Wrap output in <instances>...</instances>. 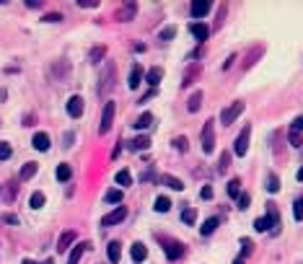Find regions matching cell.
<instances>
[{
    "mask_svg": "<svg viewBox=\"0 0 303 264\" xmlns=\"http://www.w3.org/2000/svg\"><path fill=\"white\" fill-rule=\"evenodd\" d=\"M104 202H122V189H109V192L104 194Z\"/></svg>",
    "mask_w": 303,
    "mask_h": 264,
    "instance_id": "obj_33",
    "label": "cell"
},
{
    "mask_svg": "<svg viewBox=\"0 0 303 264\" xmlns=\"http://www.w3.org/2000/svg\"><path fill=\"white\" fill-rule=\"evenodd\" d=\"M267 189H270L272 194H275V192H280V179L275 176V174H270V176H267Z\"/></svg>",
    "mask_w": 303,
    "mask_h": 264,
    "instance_id": "obj_35",
    "label": "cell"
},
{
    "mask_svg": "<svg viewBox=\"0 0 303 264\" xmlns=\"http://www.w3.org/2000/svg\"><path fill=\"white\" fill-rule=\"evenodd\" d=\"M42 21H44V24H60V21H62V13H47Z\"/></svg>",
    "mask_w": 303,
    "mask_h": 264,
    "instance_id": "obj_44",
    "label": "cell"
},
{
    "mask_svg": "<svg viewBox=\"0 0 303 264\" xmlns=\"http://www.w3.org/2000/svg\"><path fill=\"white\" fill-rule=\"evenodd\" d=\"M161 78H163V68H151L148 72H145V80H148V86L155 88L161 83Z\"/></svg>",
    "mask_w": 303,
    "mask_h": 264,
    "instance_id": "obj_17",
    "label": "cell"
},
{
    "mask_svg": "<svg viewBox=\"0 0 303 264\" xmlns=\"http://www.w3.org/2000/svg\"><path fill=\"white\" fill-rule=\"evenodd\" d=\"M200 197L202 199H210V197H213V187H202L200 189Z\"/></svg>",
    "mask_w": 303,
    "mask_h": 264,
    "instance_id": "obj_47",
    "label": "cell"
},
{
    "mask_svg": "<svg viewBox=\"0 0 303 264\" xmlns=\"http://www.w3.org/2000/svg\"><path fill=\"white\" fill-rule=\"evenodd\" d=\"M228 166H231V153H223V156H220V163H218V171L223 174Z\"/></svg>",
    "mask_w": 303,
    "mask_h": 264,
    "instance_id": "obj_38",
    "label": "cell"
},
{
    "mask_svg": "<svg viewBox=\"0 0 303 264\" xmlns=\"http://www.w3.org/2000/svg\"><path fill=\"white\" fill-rule=\"evenodd\" d=\"M130 257H132V262H143L145 257H148V249H145L143 243H132V246H130Z\"/></svg>",
    "mask_w": 303,
    "mask_h": 264,
    "instance_id": "obj_21",
    "label": "cell"
},
{
    "mask_svg": "<svg viewBox=\"0 0 303 264\" xmlns=\"http://www.w3.org/2000/svg\"><path fill=\"white\" fill-rule=\"evenodd\" d=\"M233 264H244V259H236V262H233Z\"/></svg>",
    "mask_w": 303,
    "mask_h": 264,
    "instance_id": "obj_52",
    "label": "cell"
},
{
    "mask_svg": "<svg viewBox=\"0 0 303 264\" xmlns=\"http://www.w3.org/2000/svg\"><path fill=\"white\" fill-rule=\"evenodd\" d=\"M233 60H236V54H231V57H228V60L223 62V70H228V68H231V65H233Z\"/></svg>",
    "mask_w": 303,
    "mask_h": 264,
    "instance_id": "obj_48",
    "label": "cell"
},
{
    "mask_svg": "<svg viewBox=\"0 0 303 264\" xmlns=\"http://www.w3.org/2000/svg\"><path fill=\"white\" fill-rule=\"evenodd\" d=\"M210 8H213L210 0H195V3L189 5V13H192V18H205L210 13Z\"/></svg>",
    "mask_w": 303,
    "mask_h": 264,
    "instance_id": "obj_8",
    "label": "cell"
},
{
    "mask_svg": "<svg viewBox=\"0 0 303 264\" xmlns=\"http://www.w3.org/2000/svg\"><path fill=\"white\" fill-rule=\"evenodd\" d=\"M36 171H39V163H24L21 171H18V179H21V181H29V179L36 174Z\"/></svg>",
    "mask_w": 303,
    "mask_h": 264,
    "instance_id": "obj_18",
    "label": "cell"
},
{
    "mask_svg": "<svg viewBox=\"0 0 303 264\" xmlns=\"http://www.w3.org/2000/svg\"><path fill=\"white\" fill-rule=\"evenodd\" d=\"M189 34L195 36L197 42H207V36H210V26L195 21V24H189Z\"/></svg>",
    "mask_w": 303,
    "mask_h": 264,
    "instance_id": "obj_10",
    "label": "cell"
},
{
    "mask_svg": "<svg viewBox=\"0 0 303 264\" xmlns=\"http://www.w3.org/2000/svg\"><path fill=\"white\" fill-rule=\"evenodd\" d=\"M54 176H57L60 181H70V176H73V168L68 166V163H60L57 171H54Z\"/></svg>",
    "mask_w": 303,
    "mask_h": 264,
    "instance_id": "obj_29",
    "label": "cell"
},
{
    "mask_svg": "<svg viewBox=\"0 0 303 264\" xmlns=\"http://www.w3.org/2000/svg\"><path fill=\"white\" fill-rule=\"evenodd\" d=\"M158 181H161V184H166L169 189H174V192H181V189H184V181L177 179V176H171V174H161Z\"/></svg>",
    "mask_w": 303,
    "mask_h": 264,
    "instance_id": "obj_13",
    "label": "cell"
},
{
    "mask_svg": "<svg viewBox=\"0 0 303 264\" xmlns=\"http://www.w3.org/2000/svg\"><path fill=\"white\" fill-rule=\"evenodd\" d=\"M249 138H252V124H246L244 130L238 132L236 145H233V153H236V156H246V150H249Z\"/></svg>",
    "mask_w": 303,
    "mask_h": 264,
    "instance_id": "obj_5",
    "label": "cell"
},
{
    "mask_svg": "<svg viewBox=\"0 0 303 264\" xmlns=\"http://www.w3.org/2000/svg\"><path fill=\"white\" fill-rule=\"evenodd\" d=\"M70 243H76V231H65L60 236V241H57V251H68L70 249Z\"/></svg>",
    "mask_w": 303,
    "mask_h": 264,
    "instance_id": "obj_16",
    "label": "cell"
},
{
    "mask_svg": "<svg viewBox=\"0 0 303 264\" xmlns=\"http://www.w3.org/2000/svg\"><path fill=\"white\" fill-rule=\"evenodd\" d=\"M290 130H296V132H303V114H301V117H296V122L290 124Z\"/></svg>",
    "mask_w": 303,
    "mask_h": 264,
    "instance_id": "obj_46",
    "label": "cell"
},
{
    "mask_svg": "<svg viewBox=\"0 0 303 264\" xmlns=\"http://www.w3.org/2000/svg\"><path fill=\"white\" fill-rule=\"evenodd\" d=\"M278 225H280V213L275 205H267V217H256L254 220V228L259 233H267L270 228H275V233H278Z\"/></svg>",
    "mask_w": 303,
    "mask_h": 264,
    "instance_id": "obj_1",
    "label": "cell"
},
{
    "mask_svg": "<svg viewBox=\"0 0 303 264\" xmlns=\"http://www.w3.org/2000/svg\"><path fill=\"white\" fill-rule=\"evenodd\" d=\"M249 202H252L249 194H241V197H238V207H241V210H246V207H249Z\"/></svg>",
    "mask_w": 303,
    "mask_h": 264,
    "instance_id": "obj_45",
    "label": "cell"
},
{
    "mask_svg": "<svg viewBox=\"0 0 303 264\" xmlns=\"http://www.w3.org/2000/svg\"><path fill=\"white\" fill-rule=\"evenodd\" d=\"M78 5H80V8H96L99 3H94V0H86V3H78Z\"/></svg>",
    "mask_w": 303,
    "mask_h": 264,
    "instance_id": "obj_49",
    "label": "cell"
},
{
    "mask_svg": "<svg viewBox=\"0 0 303 264\" xmlns=\"http://www.w3.org/2000/svg\"><path fill=\"white\" fill-rule=\"evenodd\" d=\"M125 217H127V207H125V205H119V207H114V210L109 213V215H104V217H101V225H104V228H109V225H117V223H122Z\"/></svg>",
    "mask_w": 303,
    "mask_h": 264,
    "instance_id": "obj_7",
    "label": "cell"
},
{
    "mask_svg": "<svg viewBox=\"0 0 303 264\" xmlns=\"http://www.w3.org/2000/svg\"><path fill=\"white\" fill-rule=\"evenodd\" d=\"M215 148V127H213V120H207L205 127H202V153H213Z\"/></svg>",
    "mask_w": 303,
    "mask_h": 264,
    "instance_id": "obj_4",
    "label": "cell"
},
{
    "mask_svg": "<svg viewBox=\"0 0 303 264\" xmlns=\"http://www.w3.org/2000/svg\"><path fill=\"white\" fill-rule=\"evenodd\" d=\"M290 145H293V148H301V145H303V138H301V132L290 130Z\"/></svg>",
    "mask_w": 303,
    "mask_h": 264,
    "instance_id": "obj_43",
    "label": "cell"
},
{
    "mask_svg": "<svg viewBox=\"0 0 303 264\" xmlns=\"http://www.w3.org/2000/svg\"><path fill=\"white\" fill-rule=\"evenodd\" d=\"M252 251H254V243H252L249 239H241V259H244V257H249Z\"/></svg>",
    "mask_w": 303,
    "mask_h": 264,
    "instance_id": "obj_37",
    "label": "cell"
},
{
    "mask_svg": "<svg viewBox=\"0 0 303 264\" xmlns=\"http://www.w3.org/2000/svg\"><path fill=\"white\" fill-rule=\"evenodd\" d=\"M31 145H34L36 150H42V153L50 150V135L47 132H36L34 138H31Z\"/></svg>",
    "mask_w": 303,
    "mask_h": 264,
    "instance_id": "obj_15",
    "label": "cell"
},
{
    "mask_svg": "<svg viewBox=\"0 0 303 264\" xmlns=\"http://www.w3.org/2000/svg\"><path fill=\"white\" fill-rule=\"evenodd\" d=\"M11 145H8V143H0V161H8V158H11Z\"/></svg>",
    "mask_w": 303,
    "mask_h": 264,
    "instance_id": "obj_40",
    "label": "cell"
},
{
    "mask_svg": "<svg viewBox=\"0 0 303 264\" xmlns=\"http://www.w3.org/2000/svg\"><path fill=\"white\" fill-rule=\"evenodd\" d=\"M200 106H202V91H195V94L189 96V101H187V109L195 114V112H200Z\"/></svg>",
    "mask_w": 303,
    "mask_h": 264,
    "instance_id": "obj_25",
    "label": "cell"
},
{
    "mask_svg": "<svg viewBox=\"0 0 303 264\" xmlns=\"http://www.w3.org/2000/svg\"><path fill=\"white\" fill-rule=\"evenodd\" d=\"M153 210H155V213H169V210H171V199H169L166 194L155 197V205H153Z\"/></svg>",
    "mask_w": 303,
    "mask_h": 264,
    "instance_id": "obj_24",
    "label": "cell"
},
{
    "mask_svg": "<svg viewBox=\"0 0 303 264\" xmlns=\"http://www.w3.org/2000/svg\"><path fill=\"white\" fill-rule=\"evenodd\" d=\"M104 54H106V47L101 44V47H94V49H91V60L99 62V57H104Z\"/></svg>",
    "mask_w": 303,
    "mask_h": 264,
    "instance_id": "obj_41",
    "label": "cell"
},
{
    "mask_svg": "<svg viewBox=\"0 0 303 264\" xmlns=\"http://www.w3.org/2000/svg\"><path fill=\"white\" fill-rule=\"evenodd\" d=\"M174 36H177V26H166V29L158 31V39H161V42H171Z\"/></svg>",
    "mask_w": 303,
    "mask_h": 264,
    "instance_id": "obj_32",
    "label": "cell"
},
{
    "mask_svg": "<svg viewBox=\"0 0 303 264\" xmlns=\"http://www.w3.org/2000/svg\"><path fill=\"white\" fill-rule=\"evenodd\" d=\"M181 223H187V225L197 223V210L195 207H184V210H181Z\"/></svg>",
    "mask_w": 303,
    "mask_h": 264,
    "instance_id": "obj_26",
    "label": "cell"
},
{
    "mask_svg": "<svg viewBox=\"0 0 303 264\" xmlns=\"http://www.w3.org/2000/svg\"><path fill=\"white\" fill-rule=\"evenodd\" d=\"M44 202H47V197H44L42 192H34L31 199H29V207H31V210H42Z\"/></svg>",
    "mask_w": 303,
    "mask_h": 264,
    "instance_id": "obj_27",
    "label": "cell"
},
{
    "mask_svg": "<svg viewBox=\"0 0 303 264\" xmlns=\"http://www.w3.org/2000/svg\"><path fill=\"white\" fill-rule=\"evenodd\" d=\"M298 181H303V166L298 168Z\"/></svg>",
    "mask_w": 303,
    "mask_h": 264,
    "instance_id": "obj_50",
    "label": "cell"
},
{
    "mask_svg": "<svg viewBox=\"0 0 303 264\" xmlns=\"http://www.w3.org/2000/svg\"><path fill=\"white\" fill-rule=\"evenodd\" d=\"M228 197H241V181H238V179H231V181H228Z\"/></svg>",
    "mask_w": 303,
    "mask_h": 264,
    "instance_id": "obj_30",
    "label": "cell"
},
{
    "mask_svg": "<svg viewBox=\"0 0 303 264\" xmlns=\"http://www.w3.org/2000/svg\"><path fill=\"white\" fill-rule=\"evenodd\" d=\"M86 246H88V243H76L73 251H70V257H68V264H78L80 257H83V251H86Z\"/></svg>",
    "mask_w": 303,
    "mask_h": 264,
    "instance_id": "obj_23",
    "label": "cell"
},
{
    "mask_svg": "<svg viewBox=\"0 0 303 264\" xmlns=\"http://www.w3.org/2000/svg\"><path fill=\"white\" fill-rule=\"evenodd\" d=\"M130 148L132 150H148L151 148V138H148V135H140V138L130 140Z\"/></svg>",
    "mask_w": 303,
    "mask_h": 264,
    "instance_id": "obj_22",
    "label": "cell"
},
{
    "mask_svg": "<svg viewBox=\"0 0 303 264\" xmlns=\"http://www.w3.org/2000/svg\"><path fill=\"white\" fill-rule=\"evenodd\" d=\"M68 114L73 117V120H78V117L83 114V98H80V96H70L68 98Z\"/></svg>",
    "mask_w": 303,
    "mask_h": 264,
    "instance_id": "obj_11",
    "label": "cell"
},
{
    "mask_svg": "<svg viewBox=\"0 0 303 264\" xmlns=\"http://www.w3.org/2000/svg\"><path fill=\"white\" fill-rule=\"evenodd\" d=\"M244 109H246L244 101H233L231 106H226L223 112H220V122H223V124H233V122L238 120V117H241Z\"/></svg>",
    "mask_w": 303,
    "mask_h": 264,
    "instance_id": "obj_3",
    "label": "cell"
},
{
    "mask_svg": "<svg viewBox=\"0 0 303 264\" xmlns=\"http://www.w3.org/2000/svg\"><path fill=\"white\" fill-rule=\"evenodd\" d=\"M151 124H153V114H151V112H143V114H140V117H137V120L132 122L135 130H148Z\"/></svg>",
    "mask_w": 303,
    "mask_h": 264,
    "instance_id": "obj_19",
    "label": "cell"
},
{
    "mask_svg": "<svg viewBox=\"0 0 303 264\" xmlns=\"http://www.w3.org/2000/svg\"><path fill=\"white\" fill-rule=\"evenodd\" d=\"M174 148L187 153V148H189V140H187V138H174Z\"/></svg>",
    "mask_w": 303,
    "mask_h": 264,
    "instance_id": "obj_42",
    "label": "cell"
},
{
    "mask_svg": "<svg viewBox=\"0 0 303 264\" xmlns=\"http://www.w3.org/2000/svg\"><path fill=\"white\" fill-rule=\"evenodd\" d=\"M137 16V3H125L122 8L117 11V21H132V18Z\"/></svg>",
    "mask_w": 303,
    "mask_h": 264,
    "instance_id": "obj_9",
    "label": "cell"
},
{
    "mask_svg": "<svg viewBox=\"0 0 303 264\" xmlns=\"http://www.w3.org/2000/svg\"><path fill=\"white\" fill-rule=\"evenodd\" d=\"M184 243H179V241H171L169 246H166V259H171V262H177V259H181L184 257Z\"/></svg>",
    "mask_w": 303,
    "mask_h": 264,
    "instance_id": "obj_12",
    "label": "cell"
},
{
    "mask_svg": "<svg viewBox=\"0 0 303 264\" xmlns=\"http://www.w3.org/2000/svg\"><path fill=\"white\" fill-rule=\"evenodd\" d=\"M114 80H117V68H114V62H106L104 65V78L99 80V86H96V94L104 98L109 91L114 88Z\"/></svg>",
    "mask_w": 303,
    "mask_h": 264,
    "instance_id": "obj_2",
    "label": "cell"
},
{
    "mask_svg": "<svg viewBox=\"0 0 303 264\" xmlns=\"http://www.w3.org/2000/svg\"><path fill=\"white\" fill-rule=\"evenodd\" d=\"M21 264H36V262H31V259H24ZM44 264H47V262H44Z\"/></svg>",
    "mask_w": 303,
    "mask_h": 264,
    "instance_id": "obj_51",
    "label": "cell"
},
{
    "mask_svg": "<svg viewBox=\"0 0 303 264\" xmlns=\"http://www.w3.org/2000/svg\"><path fill=\"white\" fill-rule=\"evenodd\" d=\"M106 254H109V262L117 264L119 259H122V243H119V241H112V243H109V249H106Z\"/></svg>",
    "mask_w": 303,
    "mask_h": 264,
    "instance_id": "obj_20",
    "label": "cell"
},
{
    "mask_svg": "<svg viewBox=\"0 0 303 264\" xmlns=\"http://www.w3.org/2000/svg\"><path fill=\"white\" fill-rule=\"evenodd\" d=\"M140 80H143V65H140V62H135L132 70H130V78H127V86L137 88V86H140Z\"/></svg>",
    "mask_w": 303,
    "mask_h": 264,
    "instance_id": "obj_14",
    "label": "cell"
},
{
    "mask_svg": "<svg viewBox=\"0 0 303 264\" xmlns=\"http://www.w3.org/2000/svg\"><path fill=\"white\" fill-rule=\"evenodd\" d=\"M112 122H114V101H106L104 104V112H101V124H99V132L106 135L112 130Z\"/></svg>",
    "mask_w": 303,
    "mask_h": 264,
    "instance_id": "obj_6",
    "label": "cell"
},
{
    "mask_svg": "<svg viewBox=\"0 0 303 264\" xmlns=\"http://www.w3.org/2000/svg\"><path fill=\"white\" fill-rule=\"evenodd\" d=\"M0 220H3V223H11V225H21V217L13 215V213H3V215H0Z\"/></svg>",
    "mask_w": 303,
    "mask_h": 264,
    "instance_id": "obj_36",
    "label": "cell"
},
{
    "mask_svg": "<svg viewBox=\"0 0 303 264\" xmlns=\"http://www.w3.org/2000/svg\"><path fill=\"white\" fill-rule=\"evenodd\" d=\"M114 181H117V184H122V187H130V181H132V176H130V171H127V168H122V171H117V176H114Z\"/></svg>",
    "mask_w": 303,
    "mask_h": 264,
    "instance_id": "obj_31",
    "label": "cell"
},
{
    "mask_svg": "<svg viewBox=\"0 0 303 264\" xmlns=\"http://www.w3.org/2000/svg\"><path fill=\"white\" fill-rule=\"evenodd\" d=\"M293 217H296V220H303V197L293 202Z\"/></svg>",
    "mask_w": 303,
    "mask_h": 264,
    "instance_id": "obj_34",
    "label": "cell"
},
{
    "mask_svg": "<svg viewBox=\"0 0 303 264\" xmlns=\"http://www.w3.org/2000/svg\"><path fill=\"white\" fill-rule=\"evenodd\" d=\"M197 72H200V68L195 65V68H192V70L187 72V75H184V80H181V86H184V88H187V86L192 83V80H195V78H197Z\"/></svg>",
    "mask_w": 303,
    "mask_h": 264,
    "instance_id": "obj_39",
    "label": "cell"
},
{
    "mask_svg": "<svg viewBox=\"0 0 303 264\" xmlns=\"http://www.w3.org/2000/svg\"><path fill=\"white\" fill-rule=\"evenodd\" d=\"M218 225H220V220H218V217H207V220H205V225H202V228H200V233H202V236H210V233H215V228H218Z\"/></svg>",
    "mask_w": 303,
    "mask_h": 264,
    "instance_id": "obj_28",
    "label": "cell"
}]
</instances>
